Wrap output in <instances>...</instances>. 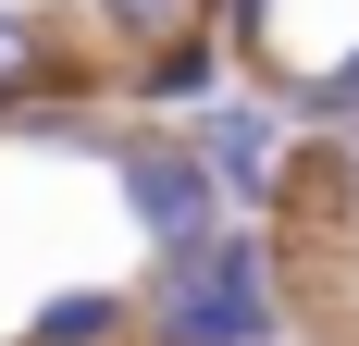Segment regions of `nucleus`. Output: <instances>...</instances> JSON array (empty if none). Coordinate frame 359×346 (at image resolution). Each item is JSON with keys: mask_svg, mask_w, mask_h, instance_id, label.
<instances>
[{"mask_svg": "<svg viewBox=\"0 0 359 346\" xmlns=\"http://www.w3.org/2000/svg\"><path fill=\"white\" fill-rule=\"evenodd\" d=\"M137 334H149V346H285V334H297V297H285L273 235H260V223H223L211 247L149 260Z\"/></svg>", "mask_w": 359, "mask_h": 346, "instance_id": "1", "label": "nucleus"}, {"mask_svg": "<svg viewBox=\"0 0 359 346\" xmlns=\"http://www.w3.org/2000/svg\"><path fill=\"white\" fill-rule=\"evenodd\" d=\"M100 161H111V186H124V210H137L149 260L211 247L223 223H236V210H223V186H211V161L186 148V124H111V137H100Z\"/></svg>", "mask_w": 359, "mask_h": 346, "instance_id": "2", "label": "nucleus"}, {"mask_svg": "<svg viewBox=\"0 0 359 346\" xmlns=\"http://www.w3.org/2000/svg\"><path fill=\"white\" fill-rule=\"evenodd\" d=\"M186 148L211 161V186H223L236 223H273V186H285V111L273 99H236V87H223V99L186 124Z\"/></svg>", "mask_w": 359, "mask_h": 346, "instance_id": "3", "label": "nucleus"}, {"mask_svg": "<svg viewBox=\"0 0 359 346\" xmlns=\"http://www.w3.org/2000/svg\"><path fill=\"white\" fill-rule=\"evenodd\" d=\"M0 99H13V111H100L111 99V62H87L50 13L0 0Z\"/></svg>", "mask_w": 359, "mask_h": 346, "instance_id": "4", "label": "nucleus"}, {"mask_svg": "<svg viewBox=\"0 0 359 346\" xmlns=\"http://www.w3.org/2000/svg\"><path fill=\"white\" fill-rule=\"evenodd\" d=\"M223 50L211 25H186L174 50H137V62H111V99H137V124H198V111L223 99Z\"/></svg>", "mask_w": 359, "mask_h": 346, "instance_id": "5", "label": "nucleus"}, {"mask_svg": "<svg viewBox=\"0 0 359 346\" xmlns=\"http://www.w3.org/2000/svg\"><path fill=\"white\" fill-rule=\"evenodd\" d=\"M25 346H149L137 334V284H62V297H37Z\"/></svg>", "mask_w": 359, "mask_h": 346, "instance_id": "6", "label": "nucleus"}, {"mask_svg": "<svg viewBox=\"0 0 359 346\" xmlns=\"http://www.w3.org/2000/svg\"><path fill=\"white\" fill-rule=\"evenodd\" d=\"M87 25L111 62H137V50H174L186 25H211V0H87Z\"/></svg>", "mask_w": 359, "mask_h": 346, "instance_id": "7", "label": "nucleus"}, {"mask_svg": "<svg viewBox=\"0 0 359 346\" xmlns=\"http://www.w3.org/2000/svg\"><path fill=\"white\" fill-rule=\"evenodd\" d=\"M323 148H334V186H347V198H359V124H334Z\"/></svg>", "mask_w": 359, "mask_h": 346, "instance_id": "8", "label": "nucleus"}]
</instances>
